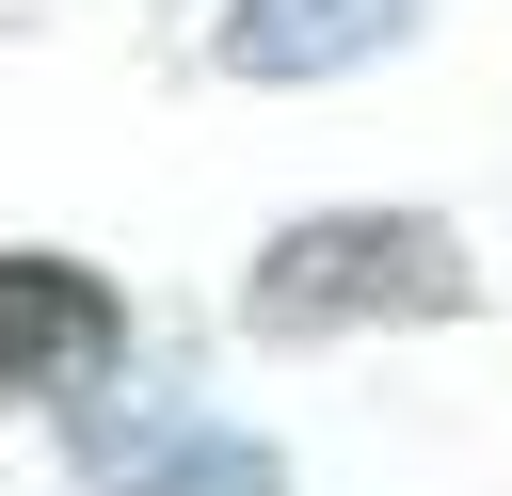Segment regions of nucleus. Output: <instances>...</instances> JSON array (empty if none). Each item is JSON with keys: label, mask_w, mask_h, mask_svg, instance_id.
<instances>
[{"label": "nucleus", "mask_w": 512, "mask_h": 496, "mask_svg": "<svg viewBox=\"0 0 512 496\" xmlns=\"http://www.w3.org/2000/svg\"><path fill=\"white\" fill-rule=\"evenodd\" d=\"M64 480L80 496H288V464L256 432H224L208 400H160V384L64 400Z\"/></svg>", "instance_id": "nucleus-2"}, {"label": "nucleus", "mask_w": 512, "mask_h": 496, "mask_svg": "<svg viewBox=\"0 0 512 496\" xmlns=\"http://www.w3.org/2000/svg\"><path fill=\"white\" fill-rule=\"evenodd\" d=\"M432 0H224L208 16V64L224 80H336V64H368V48H400Z\"/></svg>", "instance_id": "nucleus-4"}, {"label": "nucleus", "mask_w": 512, "mask_h": 496, "mask_svg": "<svg viewBox=\"0 0 512 496\" xmlns=\"http://www.w3.org/2000/svg\"><path fill=\"white\" fill-rule=\"evenodd\" d=\"M128 368V304L80 256H0V400H96Z\"/></svg>", "instance_id": "nucleus-3"}, {"label": "nucleus", "mask_w": 512, "mask_h": 496, "mask_svg": "<svg viewBox=\"0 0 512 496\" xmlns=\"http://www.w3.org/2000/svg\"><path fill=\"white\" fill-rule=\"evenodd\" d=\"M464 304L480 272L432 208H320L240 272V336H352V320H464Z\"/></svg>", "instance_id": "nucleus-1"}]
</instances>
